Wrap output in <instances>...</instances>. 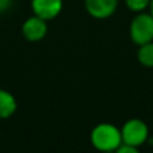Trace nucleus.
Segmentation results:
<instances>
[{
    "mask_svg": "<svg viewBox=\"0 0 153 153\" xmlns=\"http://www.w3.org/2000/svg\"><path fill=\"white\" fill-rule=\"evenodd\" d=\"M90 143L100 152H116L122 144L121 129L109 122L98 124L90 133Z\"/></svg>",
    "mask_w": 153,
    "mask_h": 153,
    "instance_id": "1",
    "label": "nucleus"
},
{
    "mask_svg": "<svg viewBox=\"0 0 153 153\" xmlns=\"http://www.w3.org/2000/svg\"><path fill=\"white\" fill-rule=\"evenodd\" d=\"M130 39L134 45L141 46L153 40V15L151 12H138L129 26Z\"/></svg>",
    "mask_w": 153,
    "mask_h": 153,
    "instance_id": "2",
    "label": "nucleus"
},
{
    "mask_svg": "<svg viewBox=\"0 0 153 153\" xmlns=\"http://www.w3.org/2000/svg\"><path fill=\"white\" fill-rule=\"evenodd\" d=\"M122 143L140 148L148 141L149 129L148 125L140 118H130L121 128Z\"/></svg>",
    "mask_w": 153,
    "mask_h": 153,
    "instance_id": "3",
    "label": "nucleus"
},
{
    "mask_svg": "<svg viewBox=\"0 0 153 153\" xmlns=\"http://www.w3.org/2000/svg\"><path fill=\"white\" fill-rule=\"evenodd\" d=\"M47 20L38 15H32L24 20L22 26V34L28 42H39L47 35Z\"/></svg>",
    "mask_w": 153,
    "mask_h": 153,
    "instance_id": "4",
    "label": "nucleus"
},
{
    "mask_svg": "<svg viewBox=\"0 0 153 153\" xmlns=\"http://www.w3.org/2000/svg\"><path fill=\"white\" fill-rule=\"evenodd\" d=\"M118 0H85L87 13L94 19H108L114 15Z\"/></svg>",
    "mask_w": 153,
    "mask_h": 153,
    "instance_id": "5",
    "label": "nucleus"
},
{
    "mask_svg": "<svg viewBox=\"0 0 153 153\" xmlns=\"http://www.w3.org/2000/svg\"><path fill=\"white\" fill-rule=\"evenodd\" d=\"M31 10L34 15L45 20H53L63 10V0H31Z\"/></svg>",
    "mask_w": 153,
    "mask_h": 153,
    "instance_id": "6",
    "label": "nucleus"
},
{
    "mask_svg": "<svg viewBox=\"0 0 153 153\" xmlns=\"http://www.w3.org/2000/svg\"><path fill=\"white\" fill-rule=\"evenodd\" d=\"M18 109V102L12 93L0 89V120L10 118L15 114Z\"/></svg>",
    "mask_w": 153,
    "mask_h": 153,
    "instance_id": "7",
    "label": "nucleus"
},
{
    "mask_svg": "<svg viewBox=\"0 0 153 153\" xmlns=\"http://www.w3.org/2000/svg\"><path fill=\"white\" fill-rule=\"evenodd\" d=\"M137 61L144 67L153 69V40L145 45L138 46L137 50Z\"/></svg>",
    "mask_w": 153,
    "mask_h": 153,
    "instance_id": "8",
    "label": "nucleus"
},
{
    "mask_svg": "<svg viewBox=\"0 0 153 153\" xmlns=\"http://www.w3.org/2000/svg\"><path fill=\"white\" fill-rule=\"evenodd\" d=\"M151 0H125V5L133 12H143L145 8L149 7Z\"/></svg>",
    "mask_w": 153,
    "mask_h": 153,
    "instance_id": "9",
    "label": "nucleus"
},
{
    "mask_svg": "<svg viewBox=\"0 0 153 153\" xmlns=\"http://www.w3.org/2000/svg\"><path fill=\"white\" fill-rule=\"evenodd\" d=\"M116 152H118V153H137V152H138V148L129 145V144L122 143L121 145L118 146V149H117Z\"/></svg>",
    "mask_w": 153,
    "mask_h": 153,
    "instance_id": "10",
    "label": "nucleus"
},
{
    "mask_svg": "<svg viewBox=\"0 0 153 153\" xmlns=\"http://www.w3.org/2000/svg\"><path fill=\"white\" fill-rule=\"evenodd\" d=\"M13 0H0V12H4L12 5Z\"/></svg>",
    "mask_w": 153,
    "mask_h": 153,
    "instance_id": "11",
    "label": "nucleus"
},
{
    "mask_svg": "<svg viewBox=\"0 0 153 153\" xmlns=\"http://www.w3.org/2000/svg\"><path fill=\"white\" fill-rule=\"evenodd\" d=\"M149 10H151V13L153 15V0H151V3H149Z\"/></svg>",
    "mask_w": 153,
    "mask_h": 153,
    "instance_id": "12",
    "label": "nucleus"
}]
</instances>
